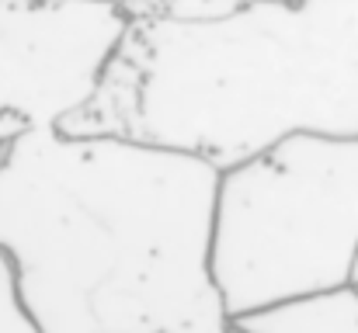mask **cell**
<instances>
[{
    "label": "cell",
    "instance_id": "8992f818",
    "mask_svg": "<svg viewBox=\"0 0 358 333\" xmlns=\"http://www.w3.org/2000/svg\"><path fill=\"white\" fill-rule=\"evenodd\" d=\"M129 21L153 24H213L243 10L250 0H115Z\"/></svg>",
    "mask_w": 358,
    "mask_h": 333
},
{
    "label": "cell",
    "instance_id": "7a4b0ae2",
    "mask_svg": "<svg viewBox=\"0 0 358 333\" xmlns=\"http://www.w3.org/2000/svg\"><path fill=\"white\" fill-rule=\"evenodd\" d=\"M230 170L289 135L358 139V0H250L227 21H129L59 125Z\"/></svg>",
    "mask_w": 358,
    "mask_h": 333
},
{
    "label": "cell",
    "instance_id": "ba28073f",
    "mask_svg": "<svg viewBox=\"0 0 358 333\" xmlns=\"http://www.w3.org/2000/svg\"><path fill=\"white\" fill-rule=\"evenodd\" d=\"M345 285L358 295V246H355V257H352V267H348V281H345Z\"/></svg>",
    "mask_w": 358,
    "mask_h": 333
},
{
    "label": "cell",
    "instance_id": "277c9868",
    "mask_svg": "<svg viewBox=\"0 0 358 333\" xmlns=\"http://www.w3.org/2000/svg\"><path fill=\"white\" fill-rule=\"evenodd\" d=\"M122 31L119 3L0 0V149L80 108Z\"/></svg>",
    "mask_w": 358,
    "mask_h": 333
},
{
    "label": "cell",
    "instance_id": "52a82bcc",
    "mask_svg": "<svg viewBox=\"0 0 358 333\" xmlns=\"http://www.w3.org/2000/svg\"><path fill=\"white\" fill-rule=\"evenodd\" d=\"M0 333H42L31 309L24 306V295L17 288L14 267L0 253Z\"/></svg>",
    "mask_w": 358,
    "mask_h": 333
},
{
    "label": "cell",
    "instance_id": "5b68a950",
    "mask_svg": "<svg viewBox=\"0 0 358 333\" xmlns=\"http://www.w3.org/2000/svg\"><path fill=\"white\" fill-rule=\"evenodd\" d=\"M234 327L243 333H358V295L338 285L240 316Z\"/></svg>",
    "mask_w": 358,
    "mask_h": 333
},
{
    "label": "cell",
    "instance_id": "9c48e42d",
    "mask_svg": "<svg viewBox=\"0 0 358 333\" xmlns=\"http://www.w3.org/2000/svg\"><path fill=\"white\" fill-rule=\"evenodd\" d=\"M31 3H59V0H31ZM77 3H115V0H77Z\"/></svg>",
    "mask_w": 358,
    "mask_h": 333
},
{
    "label": "cell",
    "instance_id": "6da1fadb",
    "mask_svg": "<svg viewBox=\"0 0 358 333\" xmlns=\"http://www.w3.org/2000/svg\"><path fill=\"white\" fill-rule=\"evenodd\" d=\"M220 170L56 125L0 149V253L42 333H227L213 281Z\"/></svg>",
    "mask_w": 358,
    "mask_h": 333
},
{
    "label": "cell",
    "instance_id": "30bf717a",
    "mask_svg": "<svg viewBox=\"0 0 358 333\" xmlns=\"http://www.w3.org/2000/svg\"><path fill=\"white\" fill-rule=\"evenodd\" d=\"M227 333H243V330H240V327H234V323H230V327H227Z\"/></svg>",
    "mask_w": 358,
    "mask_h": 333
},
{
    "label": "cell",
    "instance_id": "3957f363",
    "mask_svg": "<svg viewBox=\"0 0 358 333\" xmlns=\"http://www.w3.org/2000/svg\"><path fill=\"white\" fill-rule=\"evenodd\" d=\"M358 246V139L289 135L220 170L213 281L230 323L348 281Z\"/></svg>",
    "mask_w": 358,
    "mask_h": 333
}]
</instances>
